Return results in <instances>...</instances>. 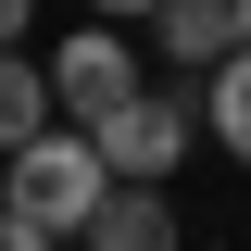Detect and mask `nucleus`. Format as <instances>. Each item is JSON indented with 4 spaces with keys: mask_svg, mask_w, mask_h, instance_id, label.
I'll return each instance as SVG.
<instances>
[{
    "mask_svg": "<svg viewBox=\"0 0 251 251\" xmlns=\"http://www.w3.org/2000/svg\"><path fill=\"white\" fill-rule=\"evenodd\" d=\"M0 176H13L0 201L25 214L38 239H75V226H88V201L113 188V163H100L88 126H38V138H13V151H0Z\"/></svg>",
    "mask_w": 251,
    "mask_h": 251,
    "instance_id": "obj_1",
    "label": "nucleus"
},
{
    "mask_svg": "<svg viewBox=\"0 0 251 251\" xmlns=\"http://www.w3.org/2000/svg\"><path fill=\"white\" fill-rule=\"evenodd\" d=\"M88 138H100V163H113V176H163V188H176L188 138H201V100H188V88H151V75H138V88H126L113 113L88 126Z\"/></svg>",
    "mask_w": 251,
    "mask_h": 251,
    "instance_id": "obj_2",
    "label": "nucleus"
},
{
    "mask_svg": "<svg viewBox=\"0 0 251 251\" xmlns=\"http://www.w3.org/2000/svg\"><path fill=\"white\" fill-rule=\"evenodd\" d=\"M126 88H138V50H126L113 25H75V38L50 50V113H75V126H100V113H113Z\"/></svg>",
    "mask_w": 251,
    "mask_h": 251,
    "instance_id": "obj_3",
    "label": "nucleus"
},
{
    "mask_svg": "<svg viewBox=\"0 0 251 251\" xmlns=\"http://www.w3.org/2000/svg\"><path fill=\"white\" fill-rule=\"evenodd\" d=\"M75 239H88V251H163V239H176L163 176H113V188L88 201V226H75Z\"/></svg>",
    "mask_w": 251,
    "mask_h": 251,
    "instance_id": "obj_4",
    "label": "nucleus"
},
{
    "mask_svg": "<svg viewBox=\"0 0 251 251\" xmlns=\"http://www.w3.org/2000/svg\"><path fill=\"white\" fill-rule=\"evenodd\" d=\"M151 38L176 75H214L226 50H239V0H151Z\"/></svg>",
    "mask_w": 251,
    "mask_h": 251,
    "instance_id": "obj_5",
    "label": "nucleus"
},
{
    "mask_svg": "<svg viewBox=\"0 0 251 251\" xmlns=\"http://www.w3.org/2000/svg\"><path fill=\"white\" fill-rule=\"evenodd\" d=\"M201 126H214V151H226V163H251V38L201 75Z\"/></svg>",
    "mask_w": 251,
    "mask_h": 251,
    "instance_id": "obj_6",
    "label": "nucleus"
},
{
    "mask_svg": "<svg viewBox=\"0 0 251 251\" xmlns=\"http://www.w3.org/2000/svg\"><path fill=\"white\" fill-rule=\"evenodd\" d=\"M38 126H50V63H13V38H0V151Z\"/></svg>",
    "mask_w": 251,
    "mask_h": 251,
    "instance_id": "obj_7",
    "label": "nucleus"
},
{
    "mask_svg": "<svg viewBox=\"0 0 251 251\" xmlns=\"http://www.w3.org/2000/svg\"><path fill=\"white\" fill-rule=\"evenodd\" d=\"M0 251H50V239H38V226L13 214V201H0Z\"/></svg>",
    "mask_w": 251,
    "mask_h": 251,
    "instance_id": "obj_8",
    "label": "nucleus"
},
{
    "mask_svg": "<svg viewBox=\"0 0 251 251\" xmlns=\"http://www.w3.org/2000/svg\"><path fill=\"white\" fill-rule=\"evenodd\" d=\"M25 25H38V0H0V38H13V50H25Z\"/></svg>",
    "mask_w": 251,
    "mask_h": 251,
    "instance_id": "obj_9",
    "label": "nucleus"
},
{
    "mask_svg": "<svg viewBox=\"0 0 251 251\" xmlns=\"http://www.w3.org/2000/svg\"><path fill=\"white\" fill-rule=\"evenodd\" d=\"M88 13H151V0H88Z\"/></svg>",
    "mask_w": 251,
    "mask_h": 251,
    "instance_id": "obj_10",
    "label": "nucleus"
},
{
    "mask_svg": "<svg viewBox=\"0 0 251 251\" xmlns=\"http://www.w3.org/2000/svg\"><path fill=\"white\" fill-rule=\"evenodd\" d=\"M239 38H251V0H239Z\"/></svg>",
    "mask_w": 251,
    "mask_h": 251,
    "instance_id": "obj_11",
    "label": "nucleus"
}]
</instances>
